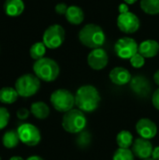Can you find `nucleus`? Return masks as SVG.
Returning <instances> with one entry per match:
<instances>
[{
	"instance_id": "12",
	"label": "nucleus",
	"mask_w": 159,
	"mask_h": 160,
	"mask_svg": "<svg viewBox=\"0 0 159 160\" xmlns=\"http://www.w3.org/2000/svg\"><path fill=\"white\" fill-rule=\"evenodd\" d=\"M136 131L141 138L152 140L157 134V127L149 118H142L136 124Z\"/></svg>"
},
{
	"instance_id": "13",
	"label": "nucleus",
	"mask_w": 159,
	"mask_h": 160,
	"mask_svg": "<svg viewBox=\"0 0 159 160\" xmlns=\"http://www.w3.org/2000/svg\"><path fill=\"white\" fill-rule=\"evenodd\" d=\"M154 147L150 140L143 138H138L132 144V152L135 157L141 159H146L152 157Z\"/></svg>"
},
{
	"instance_id": "29",
	"label": "nucleus",
	"mask_w": 159,
	"mask_h": 160,
	"mask_svg": "<svg viewBox=\"0 0 159 160\" xmlns=\"http://www.w3.org/2000/svg\"><path fill=\"white\" fill-rule=\"evenodd\" d=\"M30 111L27 110L26 108H21L17 111V117L20 119V120H25L29 117V114H30Z\"/></svg>"
},
{
	"instance_id": "14",
	"label": "nucleus",
	"mask_w": 159,
	"mask_h": 160,
	"mask_svg": "<svg viewBox=\"0 0 159 160\" xmlns=\"http://www.w3.org/2000/svg\"><path fill=\"white\" fill-rule=\"evenodd\" d=\"M109 76H110L111 82L119 86L127 84L128 82H130L132 79L130 72L127 68H122V67H117V68H112Z\"/></svg>"
},
{
	"instance_id": "37",
	"label": "nucleus",
	"mask_w": 159,
	"mask_h": 160,
	"mask_svg": "<svg viewBox=\"0 0 159 160\" xmlns=\"http://www.w3.org/2000/svg\"><path fill=\"white\" fill-rule=\"evenodd\" d=\"M9 160H25L23 159L22 158H21V157H18V156H15V157H12V158H10Z\"/></svg>"
},
{
	"instance_id": "4",
	"label": "nucleus",
	"mask_w": 159,
	"mask_h": 160,
	"mask_svg": "<svg viewBox=\"0 0 159 160\" xmlns=\"http://www.w3.org/2000/svg\"><path fill=\"white\" fill-rule=\"evenodd\" d=\"M87 125V119L83 112L79 109H72L65 112L62 119L63 128L71 134H79L83 131Z\"/></svg>"
},
{
	"instance_id": "30",
	"label": "nucleus",
	"mask_w": 159,
	"mask_h": 160,
	"mask_svg": "<svg viewBox=\"0 0 159 160\" xmlns=\"http://www.w3.org/2000/svg\"><path fill=\"white\" fill-rule=\"evenodd\" d=\"M68 7L65 3H59L55 6V11L59 15H66Z\"/></svg>"
},
{
	"instance_id": "9",
	"label": "nucleus",
	"mask_w": 159,
	"mask_h": 160,
	"mask_svg": "<svg viewBox=\"0 0 159 160\" xmlns=\"http://www.w3.org/2000/svg\"><path fill=\"white\" fill-rule=\"evenodd\" d=\"M139 51L137 41L131 38L126 37L118 39L114 45V52L116 55L122 59H130Z\"/></svg>"
},
{
	"instance_id": "20",
	"label": "nucleus",
	"mask_w": 159,
	"mask_h": 160,
	"mask_svg": "<svg viewBox=\"0 0 159 160\" xmlns=\"http://www.w3.org/2000/svg\"><path fill=\"white\" fill-rule=\"evenodd\" d=\"M18 93L15 88L6 86L0 89V102L4 104H12L18 99Z\"/></svg>"
},
{
	"instance_id": "36",
	"label": "nucleus",
	"mask_w": 159,
	"mask_h": 160,
	"mask_svg": "<svg viewBox=\"0 0 159 160\" xmlns=\"http://www.w3.org/2000/svg\"><path fill=\"white\" fill-rule=\"evenodd\" d=\"M124 1H125V3L127 4V5H133L134 3L137 2V0H124Z\"/></svg>"
},
{
	"instance_id": "7",
	"label": "nucleus",
	"mask_w": 159,
	"mask_h": 160,
	"mask_svg": "<svg viewBox=\"0 0 159 160\" xmlns=\"http://www.w3.org/2000/svg\"><path fill=\"white\" fill-rule=\"evenodd\" d=\"M65 30L59 24H52L49 26L42 37V42L49 49L59 48L65 40Z\"/></svg>"
},
{
	"instance_id": "15",
	"label": "nucleus",
	"mask_w": 159,
	"mask_h": 160,
	"mask_svg": "<svg viewBox=\"0 0 159 160\" xmlns=\"http://www.w3.org/2000/svg\"><path fill=\"white\" fill-rule=\"evenodd\" d=\"M130 87L134 93L139 96H146L150 91V83L149 81L143 76H135L130 81Z\"/></svg>"
},
{
	"instance_id": "33",
	"label": "nucleus",
	"mask_w": 159,
	"mask_h": 160,
	"mask_svg": "<svg viewBox=\"0 0 159 160\" xmlns=\"http://www.w3.org/2000/svg\"><path fill=\"white\" fill-rule=\"evenodd\" d=\"M152 158L155 160H159V146L154 148L153 154H152Z\"/></svg>"
},
{
	"instance_id": "32",
	"label": "nucleus",
	"mask_w": 159,
	"mask_h": 160,
	"mask_svg": "<svg viewBox=\"0 0 159 160\" xmlns=\"http://www.w3.org/2000/svg\"><path fill=\"white\" fill-rule=\"evenodd\" d=\"M118 10H119V13H125V12L129 11L128 10V5L126 4V3L120 4L119 5V8H118Z\"/></svg>"
},
{
	"instance_id": "35",
	"label": "nucleus",
	"mask_w": 159,
	"mask_h": 160,
	"mask_svg": "<svg viewBox=\"0 0 159 160\" xmlns=\"http://www.w3.org/2000/svg\"><path fill=\"white\" fill-rule=\"evenodd\" d=\"M25 160H44L42 158H40V157H38V156H31V157H29L27 159Z\"/></svg>"
},
{
	"instance_id": "19",
	"label": "nucleus",
	"mask_w": 159,
	"mask_h": 160,
	"mask_svg": "<svg viewBox=\"0 0 159 160\" xmlns=\"http://www.w3.org/2000/svg\"><path fill=\"white\" fill-rule=\"evenodd\" d=\"M31 113L37 119L43 120L46 119L50 115V108L49 106L42 101H37L32 103L30 107Z\"/></svg>"
},
{
	"instance_id": "38",
	"label": "nucleus",
	"mask_w": 159,
	"mask_h": 160,
	"mask_svg": "<svg viewBox=\"0 0 159 160\" xmlns=\"http://www.w3.org/2000/svg\"><path fill=\"white\" fill-rule=\"evenodd\" d=\"M142 160H155L154 158H146V159H142Z\"/></svg>"
},
{
	"instance_id": "27",
	"label": "nucleus",
	"mask_w": 159,
	"mask_h": 160,
	"mask_svg": "<svg viewBox=\"0 0 159 160\" xmlns=\"http://www.w3.org/2000/svg\"><path fill=\"white\" fill-rule=\"evenodd\" d=\"M130 64L135 68H141L145 64V58L139 52H137L134 56H132L130 59Z\"/></svg>"
},
{
	"instance_id": "2",
	"label": "nucleus",
	"mask_w": 159,
	"mask_h": 160,
	"mask_svg": "<svg viewBox=\"0 0 159 160\" xmlns=\"http://www.w3.org/2000/svg\"><path fill=\"white\" fill-rule=\"evenodd\" d=\"M79 39L82 45L94 50L101 48L104 45L106 35L99 25L88 23L80 30Z\"/></svg>"
},
{
	"instance_id": "8",
	"label": "nucleus",
	"mask_w": 159,
	"mask_h": 160,
	"mask_svg": "<svg viewBox=\"0 0 159 160\" xmlns=\"http://www.w3.org/2000/svg\"><path fill=\"white\" fill-rule=\"evenodd\" d=\"M17 131L21 142L27 146H36L41 141V134L39 129L32 124L24 123L18 128Z\"/></svg>"
},
{
	"instance_id": "34",
	"label": "nucleus",
	"mask_w": 159,
	"mask_h": 160,
	"mask_svg": "<svg viewBox=\"0 0 159 160\" xmlns=\"http://www.w3.org/2000/svg\"><path fill=\"white\" fill-rule=\"evenodd\" d=\"M154 81H155V82L159 86V69L157 70L156 73L154 74Z\"/></svg>"
},
{
	"instance_id": "39",
	"label": "nucleus",
	"mask_w": 159,
	"mask_h": 160,
	"mask_svg": "<svg viewBox=\"0 0 159 160\" xmlns=\"http://www.w3.org/2000/svg\"><path fill=\"white\" fill-rule=\"evenodd\" d=\"M0 160H1V158H0Z\"/></svg>"
},
{
	"instance_id": "25",
	"label": "nucleus",
	"mask_w": 159,
	"mask_h": 160,
	"mask_svg": "<svg viewBox=\"0 0 159 160\" xmlns=\"http://www.w3.org/2000/svg\"><path fill=\"white\" fill-rule=\"evenodd\" d=\"M134 154L130 149L118 148L113 154L112 160H134Z\"/></svg>"
},
{
	"instance_id": "16",
	"label": "nucleus",
	"mask_w": 159,
	"mask_h": 160,
	"mask_svg": "<svg viewBox=\"0 0 159 160\" xmlns=\"http://www.w3.org/2000/svg\"><path fill=\"white\" fill-rule=\"evenodd\" d=\"M139 53L144 58L155 57L159 52V43L154 39H147L139 45Z\"/></svg>"
},
{
	"instance_id": "22",
	"label": "nucleus",
	"mask_w": 159,
	"mask_h": 160,
	"mask_svg": "<svg viewBox=\"0 0 159 160\" xmlns=\"http://www.w3.org/2000/svg\"><path fill=\"white\" fill-rule=\"evenodd\" d=\"M116 142L119 146V148H125L129 149L130 146H132L134 141L133 136L128 130H121L116 137Z\"/></svg>"
},
{
	"instance_id": "26",
	"label": "nucleus",
	"mask_w": 159,
	"mask_h": 160,
	"mask_svg": "<svg viewBox=\"0 0 159 160\" xmlns=\"http://www.w3.org/2000/svg\"><path fill=\"white\" fill-rule=\"evenodd\" d=\"M79 137L77 139V143L79 146L81 147H86L90 144L91 142V135L88 131H82L81 133H79Z\"/></svg>"
},
{
	"instance_id": "1",
	"label": "nucleus",
	"mask_w": 159,
	"mask_h": 160,
	"mask_svg": "<svg viewBox=\"0 0 159 160\" xmlns=\"http://www.w3.org/2000/svg\"><path fill=\"white\" fill-rule=\"evenodd\" d=\"M101 98L98 90L90 84L81 86L75 95V105L83 112L96 111L100 103Z\"/></svg>"
},
{
	"instance_id": "31",
	"label": "nucleus",
	"mask_w": 159,
	"mask_h": 160,
	"mask_svg": "<svg viewBox=\"0 0 159 160\" xmlns=\"http://www.w3.org/2000/svg\"><path fill=\"white\" fill-rule=\"evenodd\" d=\"M152 102H153V105L154 107L158 110L159 111V88H157L155 93L153 94V97H152Z\"/></svg>"
},
{
	"instance_id": "24",
	"label": "nucleus",
	"mask_w": 159,
	"mask_h": 160,
	"mask_svg": "<svg viewBox=\"0 0 159 160\" xmlns=\"http://www.w3.org/2000/svg\"><path fill=\"white\" fill-rule=\"evenodd\" d=\"M46 46L43 42H36L30 48V56L34 60H39L44 57L46 53Z\"/></svg>"
},
{
	"instance_id": "3",
	"label": "nucleus",
	"mask_w": 159,
	"mask_h": 160,
	"mask_svg": "<svg viewBox=\"0 0 159 160\" xmlns=\"http://www.w3.org/2000/svg\"><path fill=\"white\" fill-rule=\"evenodd\" d=\"M33 70L35 75L43 82H51L57 79L60 68L58 64L52 58L43 57L37 60L33 65Z\"/></svg>"
},
{
	"instance_id": "17",
	"label": "nucleus",
	"mask_w": 159,
	"mask_h": 160,
	"mask_svg": "<svg viewBox=\"0 0 159 160\" xmlns=\"http://www.w3.org/2000/svg\"><path fill=\"white\" fill-rule=\"evenodd\" d=\"M4 10L9 17H18L24 10V3L22 0H6Z\"/></svg>"
},
{
	"instance_id": "10",
	"label": "nucleus",
	"mask_w": 159,
	"mask_h": 160,
	"mask_svg": "<svg viewBox=\"0 0 159 160\" xmlns=\"http://www.w3.org/2000/svg\"><path fill=\"white\" fill-rule=\"evenodd\" d=\"M118 28L126 34H133L137 32L141 26L140 19L133 12L127 11L125 13H120L117 18Z\"/></svg>"
},
{
	"instance_id": "21",
	"label": "nucleus",
	"mask_w": 159,
	"mask_h": 160,
	"mask_svg": "<svg viewBox=\"0 0 159 160\" xmlns=\"http://www.w3.org/2000/svg\"><path fill=\"white\" fill-rule=\"evenodd\" d=\"M20 142L21 141H20L17 130H7V132H5L2 138V143L4 147L7 149L15 148L19 144Z\"/></svg>"
},
{
	"instance_id": "5",
	"label": "nucleus",
	"mask_w": 159,
	"mask_h": 160,
	"mask_svg": "<svg viewBox=\"0 0 159 160\" xmlns=\"http://www.w3.org/2000/svg\"><path fill=\"white\" fill-rule=\"evenodd\" d=\"M22 98H30L36 95L40 88V80L35 74H23L15 82L14 87Z\"/></svg>"
},
{
	"instance_id": "6",
	"label": "nucleus",
	"mask_w": 159,
	"mask_h": 160,
	"mask_svg": "<svg viewBox=\"0 0 159 160\" xmlns=\"http://www.w3.org/2000/svg\"><path fill=\"white\" fill-rule=\"evenodd\" d=\"M50 100L52 107L60 112H67L72 110L75 105V96L67 89H57L53 91Z\"/></svg>"
},
{
	"instance_id": "11",
	"label": "nucleus",
	"mask_w": 159,
	"mask_h": 160,
	"mask_svg": "<svg viewBox=\"0 0 159 160\" xmlns=\"http://www.w3.org/2000/svg\"><path fill=\"white\" fill-rule=\"evenodd\" d=\"M109 62V56L106 51L102 48L94 49L87 57V63L89 67L95 70L103 69Z\"/></svg>"
},
{
	"instance_id": "23",
	"label": "nucleus",
	"mask_w": 159,
	"mask_h": 160,
	"mask_svg": "<svg viewBox=\"0 0 159 160\" xmlns=\"http://www.w3.org/2000/svg\"><path fill=\"white\" fill-rule=\"evenodd\" d=\"M142 9L149 15L159 14V0H141Z\"/></svg>"
},
{
	"instance_id": "18",
	"label": "nucleus",
	"mask_w": 159,
	"mask_h": 160,
	"mask_svg": "<svg viewBox=\"0 0 159 160\" xmlns=\"http://www.w3.org/2000/svg\"><path fill=\"white\" fill-rule=\"evenodd\" d=\"M65 16L69 23L75 25L81 24L84 20V12L78 6H69Z\"/></svg>"
},
{
	"instance_id": "28",
	"label": "nucleus",
	"mask_w": 159,
	"mask_h": 160,
	"mask_svg": "<svg viewBox=\"0 0 159 160\" xmlns=\"http://www.w3.org/2000/svg\"><path fill=\"white\" fill-rule=\"evenodd\" d=\"M9 121V112L8 111L4 108V107H0V130L4 129Z\"/></svg>"
}]
</instances>
